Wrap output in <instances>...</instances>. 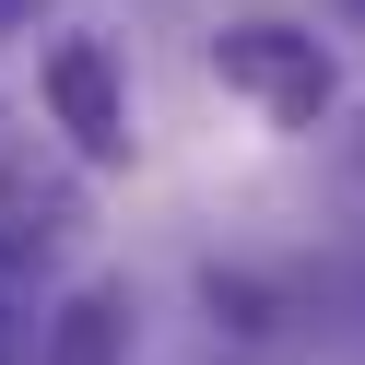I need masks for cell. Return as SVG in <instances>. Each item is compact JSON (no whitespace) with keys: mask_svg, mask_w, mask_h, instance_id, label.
<instances>
[{"mask_svg":"<svg viewBox=\"0 0 365 365\" xmlns=\"http://www.w3.org/2000/svg\"><path fill=\"white\" fill-rule=\"evenodd\" d=\"M83 236V189L36 153H0V271H36Z\"/></svg>","mask_w":365,"mask_h":365,"instance_id":"2","label":"cell"},{"mask_svg":"<svg viewBox=\"0 0 365 365\" xmlns=\"http://www.w3.org/2000/svg\"><path fill=\"white\" fill-rule=\"evenodd\" d=\"M118 318H130V307H118L106 283L71 294V307H59V330H48V365H118Z\"/></svg>","mask_w":365,"mask_h":365,"instance_id":"4","label":"cell"},{"mask_svg":"<svg viewBox=\"0 0 365 365\" xmlns=\"http://www.w3.org/2000/svg\"><path fill=\"white\" fill-rule=\"evenodd\" d=\"M212 71L236 83L271 130H318V118H330V48L294 36V24H236V36L212 48Z\"/></svg>","mask_w":365,"mask_h":365,"instance_id":"1","label":"cell"},{"mask_svg":"<svg viewBox=\"0 0 365 365\" xmlns=\"http://www.w3.org/2000/svg\"><path fill=\"white\" fill-rule=\"evenodd\" d=\"M341 12H365V0H341Z\"/></svg>","mask_w":365,"mask_h":365,"instance_id":"6","label":"cell"},{"mask_svg":"<svg viewBox=\"0 0 365 365\" xmlns=\"http://www.w3.org/2000/svg\"><path fill=\"white\" fill-rule=\"evenodd\" d=\"M36 354V318H12V307H0V365H24Z\"/></svg>","mask_w":365,"mask_h":365,"instance_id":"5","label":"cell"},{"mask_svg":"<svg viewBox=\"0 0 365 365\" xmlns=\"http://www.w3.org/2000/svg\"><path fill=\"white\" fill-rule=\"evenodd\" d=\"M48 118L71 130L95 165H118V153H130V106H118V71H106V48H95V36L48 48Z\"/></svg>","mask_w":365,"mask_h":365,"instance_id":"3","label":"cell"}]
</instances>
